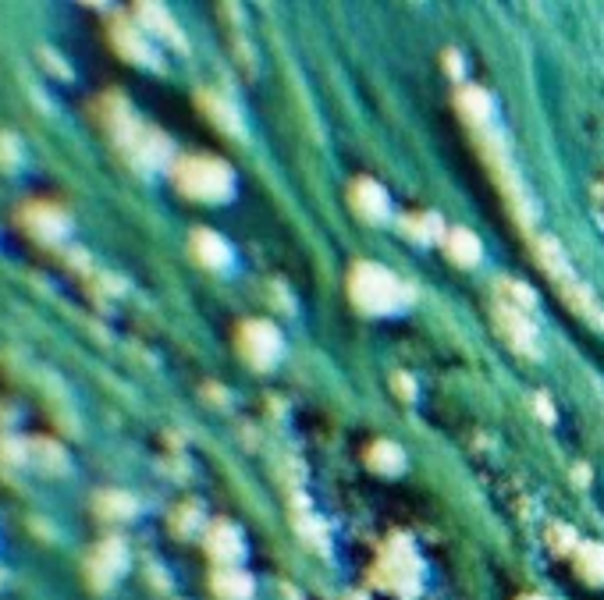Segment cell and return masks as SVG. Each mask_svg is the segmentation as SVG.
<instances>
[{"instance_id": "obj_1", "label": "cell", "mask_w": 604, "mask_h": 600, "mask_svg": "<svg viewBox=\"0 0 604 600\" xmlns=\"http://www.w3.org/2000/svg\"><path fill=\"white\" fill-rule=\"evenodd\" d=\"M402 292L406 288L380 267H356V274H352V299L360 302L362 309H373V313L395 309V305H402Z\"/></svg>"}, {"instance_id": "obj_2", "label": "cell", "mask_w": 604, "mask_h": 600, "mask_svg": "<svg viewBox=\"0 0 604 600\" xmlns=\"http://www.w3.org/2000/svg\"><path fill=\"white\" fill-rule=\"evenodd\" d=\"M352 203H356V210H360L362 217H380V214H384V206H388L384 188H380V185H373V181H360V185L352 188Z\"/></svg>"}, {"instance_id": "obj_6", "label": "cell", "mask_w": 604, "mask_h": 600, "mask_svg": "<svg viewBox=\"0 0 604 600\" xmlns=\"http://www.w3.org/2000/svg\"><path fill=\"white\" fill-rule=\"evenodd\" d=\"M526 600H544V597H526Z\"/></svg>"}, {"instance_id": "obj_5", "label": "cell", "mask_w": 604, "mask_h": 600, "mask_svg": "<svg viewBox=\"0 0 604 600\" xmlns=\"http://www.w3.org/2000/svg\"><path fill=\"white\" fill-rule=\"evenodd\" d=\"M462 107H466L473 118H487V111H490V107H487V100H483L477 89H470V96L462 100Z\"/></svg>"}, {"instance_id": "obj_4", "label": "cell", "mask_w": 604, "mask_h": 600, "mask_svg": "<svg viewBox=\"0 0 604 600\" xmlns=\"http://www.w3.org/2000/svg\"><path fill=\"white\" fill-rule=\"evenodd\" d=\"M580 572H583L590 583H601L604 579V550L601 547L587 543V547L580 550Z\"/></svg>"}, {"instance_id": "obj_3", "label": "cell", "mask_w": 604, "mask_h": 600, "mask_svg": "<svg viewBox=\"0 0 604 600\" xmlns=\"http://www.w3.org/2000/svg\"><path fill=\"white\" fill-rule=\"evenodd\" d=\"M448 249H452V256H455L459 263H466V267H473L477 256H480V245H477V239H473L470 232H455L452 241H448Z\"/></svg>"}]
</instances>
